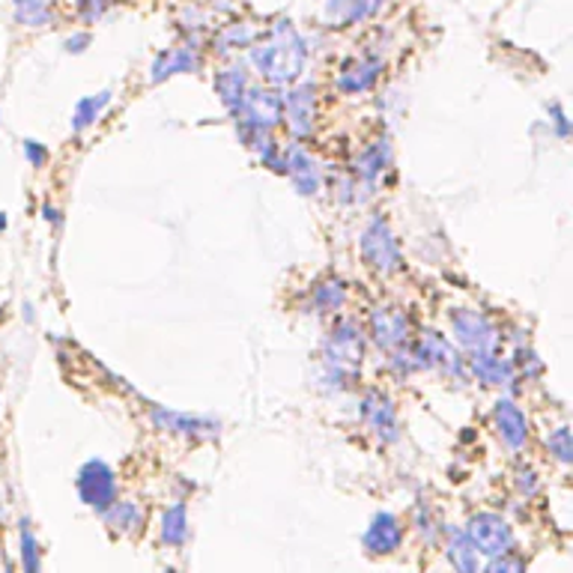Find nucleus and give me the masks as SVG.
<instances>
[{
  "label": "nucleus",
  "mask_w": 573,
  "mask_h": 573,
  "mask_svg": "<svg viewBox=\"0 0 573 573\" xmlns=\"http://www.w3.org/2000/svg\"><path fill=\"white\" fill-rule=\"evenodd\" d=\"M111 3L114 0H75V10L82 15L84 22H102L105 18V12L111 10Z\"/></svg>",
  "instance_id": "2f4dec72"
},
{
  "label": "nucleus",
  "mask_w": 573,
  "mask_h": 573,
  "mask_svg": "<svg viewBox=\"0 0 573 573\" xmlns=\"http://www.w3.org/2000/svg\"><path fill=\"white\" fill-rule=\"evenodd\" d=\"M150 419L159 431L174 433V436H183V439H212V436H219V422H212L207 415L152 407Z\"/></svg>",
  "instance_id": "ddd939ff"
},
{
  "label": "nucleus",
  "mask_w": 573,
  "mask_h": 573,
  "mask_svg": "<svg viewBox=\"0 0 573 573\" xmlns=\"http://www.w3.org/2000/svg\"><path fill=\"white\" fill-rule=\"evenodd\" d=\"M284 126L290 129L292 141L302 144L311 138L316 123V90L311 84H292L284 96Z\"/></svg>",
  "instance_id": "1a4fd4ad"
},
{
  "label": "nucleus",
  "mask_w": 573,
  "mask_h": 573,
  "mask_svg": "<svg viewBox=\"0 0 573 573\" xmlns=\"http://www.w3.org/2000/svg\"><path fill=\"white\" fill-rule=\"evenodd\" d=\"M239 141L246 144L254 132H272L284 120V96L272 87H248L246 99L234 111Z\"/></svg>",
  "instance_id": "7ed1b4c3"
},
{
  "label": "nucleus",
  "mask_w": 573,
  "mask_h": 573,
  "mask_svg": "<svg viewBox=\"0 0 573 573\" xmlns=\"http://www.w3.org/2000/svg\"><path fill=\"white\" fill-rule=\"evenodd\" d=\"M212 87H215L219 102L234 114L236 108H239V102L246 99L248 87H251V82H248V70L242 63H231V66H224L222 72H215Z\"/></svg>",
  "instance_id": "6ab92c4d"
},
{
  "label": "nucleus",
  "mask_w": 573,
  "mask_h": 573,
  "mask_svg": "<svg viewBox=\"0 0 573 573\" xmlns=\"http://www.w3.org/2000/svg\"><path fill=\"white\" fill-rule=\"evenodd\" d=\"M472 376H478L484 386H511L516 379V371L511 359H502L499 352H487V356H472L469 368Z\"/></svg>",
  "instance_id": "aec40b11"
},
{
  "label": "nucleus",
  "mask_w": 573,
  "mask_h": 573,
  "mask_svg": "<svg viewBox=\"0 0 573 573\" xmlns=\"http://www.w3.org/2000/svg\"><path fill=\"white\" fill-rule=\"evenodd\" d=\"M203 66V54L195 42H186V46L176 48H164L155 54L150 66V82L162 84L174 75H188V72H200Z\"/></svg>",
  "instance_id": "2eb2a0df"
},
{
  "label": "nucleus",
  "mask_w": 573,
  "mask_h": 573,
  "mask_svg": "<svg viewBox=\"0 0 573 573\" xmlns=\"http://www.w3.org/2000/svg\"><path fill=\"white\" fill-rule=\"evenodd\" d=\"M94 42V36L90 34H72L66 42H63V48L70 51V54H82V51H87V46Z\"/></svg>",
  "instance_id": "e433bc0d"
},
{
  "label": "nucleus",
  "mask_w": 573,
  "mask_h": 573,
  "mask_svg": "<svg viewBox=\"0 0 573 573\" xmlns=\"http://www.w3.org/2000/svg\"><path fill=\"white\" fill-rule=\"evenodd\" d=\"M314 304L320 314H335L347 304V284L340 278H326L314 287Z\"/></svg>",
  "instance_id": "c85d7f7f"
},
{
  "label": "nucleus",
  "mask_w": 573,
  "mask_h": 573,
  "mask_svg": "<svg viewBox=\"0 0 573 573\" xmlns=\"http://www.w3.org/2000/svg\"><path fill=\"white\" fill-rule=\"evenodd\" d=\"M7 227H10V219H7V212L0 210V234H7Z\"/></svg>",
  "instance_id": "58836bf2"
},
{
  "label": "nucleus",
  "mask_w": 573,
  "mask_h": 573,
  "mask_svg": "<svg viewBox=\"0 0 573 573\" xmlns=\"http://www.w3.org/2000/svg\"><path fill=\"white\" fill-rule=\"evenodd\" d=\"M42 212H46V222H58V210L54 207H42Z\"/></svg>",
  "instance_id": "4c0bfd02"
},
{
  "label": "nucleus",
  "mask_w": 573,
  "mask_h": 573,
  "mask_svg": "<svg viewBox=\"0 0 573 573\" xmlns=\"http://www.w3.org/2000/svg\"><path fill=\"white\" fill-rule=\"evenodd\" d=\"M162 540L167 547H183L188 540V508L186 502L167 505L162 511Z\"/></svg>",
  "instance_id": "a878e982"
},
{
  "label": "nucleus",
  "mask_w": 573,
  "mask_h": 573,
  "mask_svg": "<svg viewBox=\"0 0 573 573\" xmlns=\"http://www.w3.org/2000/svg\"><path fill=\"white\" fill-rule=\"evenodd\" d=\"M451 332H454V340L469 356L496 352L499 350V340H502L499 326L484 311H475V308H457V311H451Z\"/></svg>",
  "instance_id": "20e7f679"
},
{
  "label": "nucleus",
  "mask_w": 573,
  "mask_h": 573,
  "mask_svg": "<svg viewBox=\"0 0 573 573\" xmlns=\"http://www.w3.org/2000/svg\"><path fill=\"white\" fill-rule=\"evenodd\" d=\"M258 39H260V30L254 24L234 22V24H224L222 30L215 34V39H212V46H215V51L227 54V51H236V48H251Z\"/></svg>",
  "instance_id": "5701e85b"
},
{
  "label": "nucleus",
  "mask_w": 573,
  "mask_h": 573,
  "mask_svg": "<svg viewBox=\"0 0 573 573\" xmlns=\"http://www.w3.org/2000/svg\"><path fill=\"white\" fill-rule=\"evenodd\" d=\"M388 167H391V144H388V138H376V141L364 144L362 152L356 155V176L364 179V183H376Z\"/></svg>",
  "instance_id": "412c9836"
},
{
  "label": "nucleus",
  "mask_w": 573,
  "mask_h": 573,
  "mask_svg": "<svg viewBox=\"0 0 573 573\" xmlns=\"http://www.w3.org/2000/svg\"><path fill=\"white\" fill-rule=\"evenodd\" d=\"M412 350L419 356L422 371H439V374L451 376L457 383H466V362L460 359L454 344L445 338V335H439V332H424L422 338L412 344Z\"/></svg>",
  "instance_id": "0eeeda50"
},
{
  "label": "nucleus",
  "mask_w": 573,
  "mask_h": 573,
  "mask_svg": "<svg viewBox=\"0 0 573 573\" xmlns=\"http://www.w3.org/2000/svg\"><path fill=\"white\" fill-rule=\"evenodd\" d=\"M164 573H179V571H164Z\"/></svg>",
  "instance_id": "ea45409f"
},
{
  "label": "nucleus",
  "mask_w": 573,
  "mask_h": 573,
  "mask_svg": "<svg viewBox=\"0 0 573 573\" xmlns=\"http://www.w3.org/2000/svg\"><path fill=\"white\" fill-rule=\"evenodd\" d=\"M108 526L120 532V535H129V532H138L144 523V511L138 502H129V499H117V502L108 508L102 514Z\"/></svg>",
  "instance_id": "b1692460"
},
{
  "label": "nucleus",
  "mask_w": 573,
  "mask_h": 573,
  "mask_svg": "<svg viewBox=\"0 0 573 573\" xmlns=\"http://www.w3.org/2000/svg\"><path fill=\"white\" fill-rule=\"evenodd\" d=\"M391 0H326V22L328 27H352L368 18H374L386 10Z\"/></svg>",
  "instance_id": "a211bd4d"
},
{
  "label": "nucleus",
  "mask_w": 573,
  "mask_h": 573,
  "mask_svg": "<svg viewBox=\"0 0 573 573\" xmlns=\"http://www.w3.org/2000/svg\"><path fill=\"white\" fill-rule=\"evenodd\" d=\"M364 359V332L352 320H338L323 344V368L328 379L350 383Z\"/></svg>",
  "instance_id": "f03ea898"
},
{
  "label": "nucleus",
  "mask_w": 573,
  "mask_h": 573,
  "mask_svg": "<svg viewBox=\"0 0 573 573\" xmlns=\"http://www.w3.org/2000/svg\"><path fill=\"white\" fill-rule=\"evenodd\" d=\"M362 422L368 431L374 433L379 443H398L400 439V419L395 403L383 395V391H368L359 403Z\"/></svg>",
  "instance_id": "f8f14e48"
},
{
  "label": "nucleus",
  "mask_w": 573,
  "mask_h": 573,
  "mask_svg": "<svg viewBox=\"0 0 573 573\" xmlns=\"http://www.w3.org/2000/svg\"><path fill=\"white\" fill-rule=\"evenodd\" d=\"M111 99H114L111 90H102V94L84 96V99H78V105H75V111H72V132L90 129L96 120L105 114V108L111 105Z\"/></svg>",
  "instance_id": "393cba45"
},
{
  "label": "nucleus",
  "mask_w": 573,
  "mask_h": 573,
  "mask_svg": "<svg viewBox=\"0 0 573 573\" xmlns=\"http://www.w3.org/2000/svg\"><path fill=\"white\" fill-rule=\"evenodd\" d=\"M445 556H448V562L454 568V573H481V556L478 550L469 544L466 532L463 528L448 526L445 528Z\"/></svg>",
  "instance_id": "4be33fe9"
},
{
  "label": "nucleus",
  "mask_w": 573,
  "mask_h": 573,
  "mask_svg": "<svg viewBox=\"0 0 573 573\" xmlns=\"http://www.w3.org/2000/svg\"><path fill=\"white\" fill-rule=\"evenodd\" d=\"M547 451H550L556 463H562V466H571L573 463V439H571V427H568V424L556 427V431L547 436Z\"/></svg>",
  "instance_id": "c756f323"
},
{
  "label": "nucleus",
  "mask_w": 573,
  "mask_h": 573,
  "mask_svg": "<svg viewBox=\"0 0 573 573\" xmlns=\"http://www.w3.org/2000/svg\"><path fill=\"white\" fill-rule=\"evenodd\" d=\"M463 532H466L469 544L478 550V556H487V559H496V556L514 550V528L496 511L472 514Z\"/></svg>",
  "instance_id": "423d86ee"
},
{
  "label": "nucleus",
  "mask_w": 573,
  "mask_h": 573,
  "mask_svg": "<svg viewBox=\"0 0 573 573\" xmlns=\"http://www.w3.org/2000/svg\"><path fill=\"white\" fill-rule=\"evenodd\" d=\"M484 573H526V559L516 556L514 550L505 552V556H496L490 559V564L484 568Z\"/></svg>",
  "instance_id": "7c9ffc66"
},
{
  "label": "nucleus",
  "mask_w": 573,
  "mask_h": 573,
  "mask_svg": "<svg viewBox=\"0 0 573 573\" xmlns=\"http://www.w3.org/2000/svg\"><path fill=\"white\" fill-rule=\"evenodd\" d=\"M308 63V42L290 22H275L260 34L251 46V66L272 84V87H292L302 78Z\"/></svg>",
  "instance_id": "f257e3e1"
},
{
  "label": "nucleus",
  "mask_w": 573,
  "mask_h": 573,
  "mask_svg": "<svg viewBox=\"0 0 573 573\" xmlns=\"http://www.w3.org/2000/svg\"><path fill=\"white\" fill-rule=\"evenodd\" d=\"M284 159V174L290 176L292 188L304 195V198H314L323 188V171H320V162H316L311 152L304 150V144L292 141L287 150H282Z\"/></svg>",
  "instance_id": "9b49d317"
},
{
  "label": "nucleus",
  "mask_w": 573,
  "mask_h": 573,
  "mask_svg": "<svg viewBox=\"0 0 573 573\" xmlns=\"http://www.w3.org/2000/svg\"><path fill=\"white\" fill-rule=\"evenodd\" d=\"M22 152H24V159H27V164H30V167H46L48 155H51L46 144L34 141V138H24Z\"/></svg>",
  "instance_id": "72a5a7b5"
},
{
  "label": "nucleus",
  "mask_w": 573,
  "mask_h": 573,
  "mask_svg": "<svg viewBox=\"0 0 573 573\" xmlns=\"http://www.w3.org/2000/svg\"><path fill=\"white\" fill-rule=\"evenodd\" d=\"M403 535L407 528L400 523V516L391 511H379L364 528V550L371 556H391L403 547Z\"/></svg>",
  "instance_id": "dca6fc26"
},
{
  "label": "nucleus",
  "mask_w": 573,
  "mask_h": 573,
  "mask_svg": "<svg viewBox=\"0 0 573 573\" xmlns=\"http://www.w3.org/2000/svg\"><path fill=\"white\" fill-rule=\"evenodd\" d=\"M383 66H386V63H383V58H376V54H362V58L347 60L338 70V75H335V87L347 96L368 94V90H374V84L379 82Z\"/></svg>",
  "instance_id": "4468645a"
},
{
  "label": "nucleus",
  "mask_w": 573,
  "mask_h": 573,
  "mask_svg": "<svg viewBox=\"0 0 573 573\" xmlns=\"http://www.w3.org/2000/svg\"><path fill=\"white\" fill-rule=\"evenodd\" d=\"M516 356H520V362H511V364H514V371H523L526 379L528 376H538L540 371H544V364L538 362V356H535L532 350H520Z\"/></svg>",
  "instance_id": "f704fd0d"
},
{
  "label": "nucleus",
  "mask_w": 573,
  "mask_h": 573,
  "mask_svg": "<svg viewBox=\"0 0 573 573\" xmlns=\"http://www.w3.org/2000/svg\"><path fill=\"white\" fill-rule=\"evenodd\" d=\"M359 251H362V260L379 275H391L403 266V254H400L398 236L391 234L386 219H371L368 227L362 231V239H359Z\"/></svg>",
  "instance_id": "39448f33"
},
{
  "label": "nucleus",
  "mask_w": 573,
  "mask_h": 573,
  "mask_svg": "<svg viewBox=\"0 0 573 573\" xmlns=\"http://www.w3.org/2000/svg\"><path fill=\"white\" fill-rule=\"evenodd\" d=\"M547 111H550V123L556 126V132H559V138H571V123H568V114H564V108L562 105H550Z\"/></svg>",
  "instance_id": "c9c22d12"
},
{
  "label": "nucleus",
  "mask_w": 573,
  "mask_h": 573,
  "mask_svg": "<svg viewBox=\"0 0 573 573\" xmlns=\"http://www.w3.org/2000/svg\"><path fill=\"white\" fill-rule=\"evenodd\" d=\"M75 487H78L82 502L99 511V514H105L108 508L117 502V475H114V469L108 466L105 460H87L78 469Z\"/></svg>",
  "instance_id": "6e6552de"
},
{
  "label": "nucleus",
  "mask_w": 573,
  "mask_h": 573,
  "mask_svg": "<svg viewBox=\"0 0 573 573\" xmlns=\"http://www.w3.org/2000/svg\"><path fill=\"white\" fill-rule=\"evenodd\" d=\"M371 338L379 350L395 352L400 347H407L410 344V316L403 314L400 308L395 304H386V308H374L371 311Z\"/></svg>",
  "instance_id": "9d476101"
},
{
  "label": "nucleus",
  "mask_w": 573,
  "mask_h": 573,
  "mask_svg": "<svg viewBox=\"0 0 573 573\" xmlns=\"http://www.w3.org/2000/svg\"><path fill=\"white\" fill-rule=\"evenodd\" d=\"M493 424L496 433L511 451H523L528 443V419L526 412L516 407L511 398H499L493 407Z\"/></svg>",
  "instance_id": "f3484780"
},
{
  "label": "nucleus",
  "mask_w": 573,
  "mask_h": 573,
  "mask_svg": "<svg viewBox=\"0 0 573 573\" xmlns=\"http://www.w3.org/2000/svg\"><path fill=\"white\" fill-rule=\"evenodd\" d=\"M18 564H22V573H42V550H39L30 520L18 523Z\"/></svg>",
  "instance_id": "cd10ccee"
},
{
  "label": "nucleus",
  "mask_w": 573,
  "mask_h": 573,
  "mask_svg": "<svg viewBox=\"0 0 573 573\" xmlns=\"http://www.w3.org/2000/svg\"><path fill=\"white\" fill-rule=\"evenodd\" d=\"M12 18L22 27L39 30V27L54 22V12H51L48 0H12Z\"/></svg>",
  "instance_id": "bb28decb"
},
{
  "label": "nucleus",
  "mask_w": 573,
  "mask_h": 573,
  "mask_svg": "<svg viewBox=\"0 0 573 573\" xmlns=\"http://www.w3.org/2000/svg\"><path fill=\"white\" fill-rule=\"evenodd\" d=\"M516 490H520V496H526V499H532V496H538L540 490V481H538V472L528 466H520L516 469Z\"/></svg>",
  "instance_id": "473e14b6"
}]
</instances>
